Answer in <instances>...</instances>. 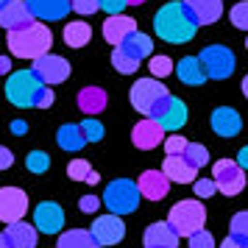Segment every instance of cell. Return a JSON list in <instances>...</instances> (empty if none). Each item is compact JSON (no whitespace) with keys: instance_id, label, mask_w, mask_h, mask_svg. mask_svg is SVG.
<instances>
[{"instance_id":"1","label":"cell","mask_w":248,"mask_h":248,"mask_svg":"<svg viewBox=\"0 0 248 248\" xmlns=\"http://www.w3.org/2000/svg\"><path fill=\"white\" fill-rule=\"evenodd\" d=\"M6 98L17 109H47L53 106V90L42 84L34 70H17L6 81Z\"/></svg>"},{"instance_id":"2","label":"cell","mask_w":248,"mask_h":248,"mask_svg":"<svg viewBox=\"0 0 248 248\" xmlns=\"http://www.w3.org/2000/svg\"><path fill=\"white\" fill-rule=\"evenodd\" d=\"M154 31L159 34V39H165L170 45H184V42H190L192 36H195L198 23L192 20L190 9L184 3L173 0V3H165L156 12V17H154Z\"/></svg>"},{"instance_id":"3","label":"cell","mask_w":248,"mask_h":248,"mask_svg":"<svg viewBox=\"0 0 248 248\" xmlns=\"http://www.w3.org/2000/svg\"><path fill=\"white\" fill-rule=\"evenodd\" d=\"M53 47V34L45 23H31L25 28H17V31H9V50L20 59H39L50 53Z\"/></svg>"},{"instance_id":"4","label":"cell","mask_w":248,"mask_h":248,"mask_svg":"<svg viewBox=\"0 0 248 248\" xmlns=\"http://www.w3.org/2000/svg\"><path fill=\"white\" fill-rule=\"evenodd\" d=\"M168 223L173 226V232L179 237H190L192 232L203 229L206 223V209H203L201 201H192V198H184L179 201L168 215Z\"/></svg>"},{"instance_id":"5","label":"cell","mask_w":248,"mask_h":248,"mask_svg":"<svg viewBox=\"0 0 248 248\" xmlns=\"http://www.w3.org/2000/svg\"><path fill=\"white\" fill-rule=\"evenodd\" d=\"M140 187H137L131 179H114L109 187H106V192H103L101 201L109 206V212L114 215H131L137 209V203H140Z\"/></svg>"},{"instance_id":"6","label":"cell","mask_w":248,"mask_h":248,"mask_svg":"<svg viewBox=\"0 0 248 248\" xmlns=\"http://www.w3.org/2000/svg\"><path fill=\"white\" fill-rule=\"evenodd\" d=\"M198 59H201L203 70H206V78H215V81L229 78V76L234 73V64H237L234 53H232L226 45H209V47H203Z\"/></svg>"},{"instance_id":"7","label":"cell","mask_w":248,"mask_h":248,"mask_svg":"<svg viewBox=\"0 0 248 248\" xmlns=\"http://www.w3.org/2000/svg\"><path fill=\"white\" fill-rule=\"evenodd\" d=\"M148 117H154L165 131H179L181 125L187 123V106H184L179 98L165 95V98H159V101L154 103V109L148 112Z\"/></svg>"},{"instance_id":"8","label":"cell","mask_w":248,"mask_h":248,"mask_svg":"<svg viewBox=\"0 0 248 248\" xmlns=\"http://www.w3.org/2000/svg\"><path fill=\"white\" fill-rule=\"evenodd\" d=\"M212 179L217 184V190L232 198V195H240L243 187H246V170L240 168L234 159H220L212 168Z\"/></svg>"},{"instance_id":"9","label":"cell","mask_w":248,"mask_h":248,"mask_svg":"<svg viewBox=\"0 0 248 248\" xmlns=\"http://www.w3.org/2000/svg\"><path fill=\"white\" fill-rule=\"evenodd\" d=\"M168 95V87L165 84H159V78H140L131 87V92H128V98H131V106H134L140 114H145L154 109V103L159 101V98H165Z\"/></svg>"},{"instance_id":"10","label":"cell","mask_w":248,"mask_h":248,"mask_svg":"<svg viewBox=\"0 0 248 248\" xmlns=\"http://www.w3.org/2000/svg\"><path fill=\"white\" fill-rule=\"evenodd\" d=\"M42 78V84H47V87H56V84H62V81H67L70 76V62L67 59L56 56V53H45V56L34 59V67H31Z\"/></svg>"},{"instance_id":"11","label":"cell","mask_w":248,"mask_h":248,"mask_svg":"<svg viewBox=\"0 0 248 248\" xmlns=\"http://www.w3.org/2000/svg\"><path fill=\"white\" fill-rule=\"evenodd\" d=\"M25 212H28V195L20 187H3L0 190V220L14 223V220H23Z\"/></svg>"},{"instance_id":"12","label":"cell","mask_w":248,"mask_h":248,"mask_svg":"<svg viewBox=\"0 0 248 248\" xmlns=\"http://www.w3.org/2000/svg\"><path fill=\"white\" fill-rule=\"evenodd\" d=\"M90 232H92V237L101 243V248L103 246H117V243L125 237V223H123L120 215L109 212V215H101V217L92 223Z\"/></svg>"},{"instance_id":"13","label":"cell","mask_w":248,"mask_h":248,"mask_svg":"<svg viewBox=\"0 0 248 248\" xmlns=\"http://www.w3.org/2000/svg\"><path fill=\"white\" fill-rule=\"evenodd\" d=\"M31 23H36V17L31 14L25 0H9L0 9V28H6V31H17V28H25Z\"/></svg>"},{"instance_id":"14","label":"cell","mask_w":248,"mask_h":248,"mask_svg":"<svg viewBox=\"0 0 248 248\" xmlns=\"http://www.w3.org/2000/svg\"><path fill=\"white\" fill-rule=\"evenodd\" d=\"M131 142H134L140 151H151V148H156L159 142H165V128H162L154 117H145V120H140V123L134 125Z\"/></svg>"},{"instance_id":"15","label":"cell","mask_w":248,"mask_h":248,"mask_svg":"<svg viewBox=\"0 0 248 248\" xmlns=\"http://www.w3.org/2000/svg\"><path fill=\"white\" fill-rule=\"evenodd\" d=\"M34 223H36V232H45V234H59L62 226H64V212L62 206L53 201H45L36 206L34 212Z\"/></svg>"},{"instance_id":"16","label":"cell","mask_w":248,"mask_h":248,"mask_svg":"<svg viewBox=\"0 0 248 248\" xmlns=\"http://www.w3.org/2000/svg\"><path fill=\"white\" fill-rule=\"evenodd\" d=\"M137 187H140V195L148 198V201H162L170 190V179L162 173V170H145L140 181H137Z\"/></svg>"},{"instance_id":"17","label":"cell","mask_w":248,"mask_h":248,"mask_svg":"<svg viewBox=\"0 0 248 248\" xmlns=\"http://www.w3.org/2000/svg\"><path fill=\"white\" fill-rule=\"evenodd\" d=\"M142 246L145 248H179V234L173 232V226L168 220H159V223H151L145 229Z\"/></svg>"},{"instance_id":"18","label":"cell","mask_w":248,"mask_h":248,"mask_svg":"<svg viewBox=\"0 0 248 248\" xmlns=\"http://www.w3.org/2000/svg\"><path fill=\"white\" fill-rule=\"evenodd\" d=\"M162 173L170 181H176V184H192L195 176H198V168H192L190 162L184 159V154H176V156H165Z\"/></svg>"},{"instance_id":"19","label":"cell","mask_w":248,"mask_h":248,"mask_svg":"<svg viewBox=\"0 0 248 248\" xmlns=\"http://www.w3.org/2000/svg\"><path fill=\"white\" fill-rule=\"evenodd\" d=\"M25 3H28L31 14H34L36 20H42V23L62 20L70 12V0H25Z\"/></svg>"},{"instance_id":"20","label":"cell","mask_w":248,"mask_h":248,"mask_svg":"<svg viewBox=\"0 0 248 248\" xmlns=\"http://www.w3.org/2000/svg\"><path fill=\"white\" fill-rule=\"evenodd\" d=\"M131 31H137V20L125 17V14H109V20L103 23V39L109 45H120Z\"/></svg>"},{"instance_id":"21","label":"cell","mask_w":248,"mask_h":248,"mask_svg":"<svg viewBox=\"0 0 248 248\" xmlns=\"http://www.w3.org/2000/svg\"><path fill=\"white\" fill-rule=\"evenodd\" d=\"M184 6L190 9L192 20L198 25H212L223 14V3L220 0H184Z\"/></svg>"},{"instance_id":"22","label":"cell","mask_w":248,"mask_h":248,"mask_svg":"<svg viewBox=\"0 0 248 248\" xmlns=\"http://www.w3.org/2000/svg\"><path fill=\"white\" fill-rule=\"evenodd\" d=\"M240 128H243V120L232 106H220L212 112V131L217 137H237Z\"/></svg>"},{"instance_id":"23","label":"cell","mask_w":248,"mask_h":248,"mask_svg":"<svg viewBox=\"0 0 248 248\" xmlns=\"http://www.w3.org/2000/svg\"><path fill=\"white\" fill-rule=\"evenodd\" d=\"M117 47H120L123 53H128L131 59L142 62V59H148L151 53H154V39H151L148 34H142V31H131Z\"/></svg>"},{"instance_id":"24","label":"cell","mask_w":248,"mask_h":248,"mask_svg":"<svg viewBox=\"0 0 248 248\" xmlns=\"http://www.w3.org/2000/svg\"><path fill=\"white\" fill-rule=\"evenodd\" d=\"M176 73H179L181 84H187V87H201L203 81H206V70H203L198 56H184L179 62Z\"/></svg>"},{"instance_id":"25","label":"cell","mask_w":248,"mask_h":248,"mask_svg":"<svg viewBox=\"0 0 248 248\" xmlns=\"http://www.w3.org/2000/svg\"><path fill=\"white\" fill-rule=\"evenodd\" d=\"M6 234H9L12 248H36V226L25 223V220H14V223H9Z\"/></svg>"},{"instance_id":"26","label":"cell","mask_w":248,"mask_h":248,"mask_svg":"<svg viewBox=\"0 0 248 248\" xmlns=\"http://www.w3.org/2000/svg\"><path fill=\"white\" fill-rule=\"evenodd\" d=\"M78 109L87 114V117H95L98 112L106 109V92H103L101 87H84V90L78 92Z\"/></svg>"},{"instance_id":"27","label":"cell","mask_w":248,"mask_h":248,"mask_svg":"<svg viewBox=\"0 0 248 248\" xmlns=\"http://www.w3.org/2000/svg\"><path fill=\"white\" fill-rule=\"evenodd\" d=\"M56 142L62 151H81V148L87 145V137H84V131H81V125L76 123H64L62 128H59V134H56Z\"/></svg>"},{"instance_id":"28","label":"cell","mask_w":248,"mask_h":248,"mask_svg":"<svg viewBox=\"0 0 248 248\" xmlns=\"http://www.w3.org/2000/svg\"><path fill=\"white\" fill-rule=\"evenodd\" d=\"M56 248H101V243L87 229H70L64 234H59Z\"/></svg>"},{"instance_id":"29","label":"cell","mask_w":248,"mask_h":248,"mask_svg":"<svg viewBox=\"0 0 248 248\" xmlns=\"http://www.w3.org/2000/svg\"><path fill=\"white\" fill-rule=\"evenodd\" d=\"M64 42H67V47H84L90 45L92 39V28L90 23H84V20H73V23L64 25Z\"/></svg>"},{"instance_id":"30","label":"cell","mask_w":248,"mask_h":248,"mask_svg":"<svg viewBox=\"0 0 248 248\" xmlns=\"http://www.w3.org/2000/svg\"><path fill=\"white\" fill-rule=\"evenodd\" d=\"M112 64H114V70H117V73H123V76H131V73H137V67H140V62H137V59H131L128 53H123L120 47H114Z\"/></svg>"},{"instance_id":"31","label":"cell","mask_w":248,"mask_h":248,"mask_svg":"<svg viewBox=\"0 0 248 248\" xmlns=\"http://www.w3.org/2000/svg\"><path fill=\"white\" fill-rule=\"evenodd\" d=\"M184 159L190 162L192 168L201 170L203 165L209 162V151H206L203 145H198V142H190V145H187V151H184Z\"/></svg>"},{"instance_id":"32","label":"cell","mask_w":248,"mask_h":248,"mask_svg":"<svg viewBox=\"0 0 248 248\" xmlns=\"http://www.w3.org/2000/svg\"><path fill=\"white\" fill-rule=\"evenodd\" d=\"M95 173V170L90 168V162L87 159H73L67 165V176L70 179H76V181H87L90 184V176Z\"/></svg>"},{"instance_id":"33","label":"cell","mask_w":248,"mask_h":248,"mask_svg":"<svg viewBox=\"0 0 248 248\" xmlns=\"http://www.w3.org/2000/svg\"><path fill=\"white\" fill-rule=\"evenodd\" d=\"M148 70L154 73V78H165V76H170L176 67H173V59L170 56H151Z\"/></svg>"},{"instance_id":"34","label":"cell","mask_w":248,"mask_h":248,"mask_svg":"<svg viewBox=\"0 0 248 248\" xmlns=\"http://www.w3.org/2000/svg\"><path fill=\"white\" fill-rule=\"evenodd\" d=\"M25 165H28L31 173H47V168H50V156H47L45 151H31L28 159H25Z\"/></svg>"},{"instance_id":"35","label":"cell","mask_w":248,"mask_h":248,"mask_svg":"<svg viewBox=\"0 0 248 248\" xmlns=\"http://www.w3.org/2000/svg\"><path fill=\"white\" fill-rule=\"evenodd\" d=\"M229 234L240 237V240H246L248 243V212H237L234 217H232V223H229Z\"/></svg>"},{"instance_id":"36","label":"cell","mask_w":248,"mask_h":248,"mask_svg":"<svg viewBox=\"0 0 248 248\" xmlns=\"http://www.w3.org/2000/svg\"><path fill=\"white\" fill-rule=\"evenodd\" d=\"M81 131L87 137V142H101L103 140V123L95 120V117H87V120L81 123Z\"/></svg>"},{"instance_id":"37","label":"cell","mask_w":248,"mask_h":248,"mask_svg":"<svg viewBox=\"0 0 248 248\" xmlns=\"http://www.w3.org/2000/svg\"><path fill=\"white\" fill-rule=\"evenodd\" d=\"M229 17H232V23H234V28H240V31H248V0H243V3H237L234 9L229 12Z\"/></svg>"},{"instance_id":"38","label":"cell","mask_w":248,"mask_h":248,"mask_svg":"<svg viewBox=\"0 0 248 248\" xmlns=\"http://www.w3.org/2000/svg\"><path fill=\"white\" fill-rule=\"evenodd\" d=\"M187 145H190V142H187V140H184L181 134H170V137H165V154H168V156L184 154V151H187Z\"/></svg>"},{"instance_id":"39","label":"cell","mask_w":248,"mask_h":248,"mask_svg":"<svg viewBox=\"0 0 248 248\" xmlns=\"http://www.w3.org/2000/svg\"><path fill=\"white\" fill-rule=\"evenodd\" d=\"M190 248H215V237L206 232V229H198V232H192L190 237Z\"/></svg>"},{"instance_id":"40","label":"cell","mask_w":248,"mask_h":248,"mask_svg":"<svg viewBox=\"0 0 248 248\" xmlns=\"http://www.w3.org/2000/svg\"><path fill=\"white\" fill-rule=\"evenodd\" d=\"M70 9L76 14H95L98 9H101V0H70Z\"/></svg>"},{"instance_id":"41","label":"cell","mask_w":248,"mask_h":248,"mask_svg":"<svg viewBox=\"0 0 248 248\" xmlns=\"http://www.w3.org/2000/svg\"><path fill=\"white\" fill-rule=\"evenodd\" d=\"M192 184H195V195H198V198H209V195L217 192L215 179H198V181H192Z\"/></svg>"},{"instance_id":"42","label":"cell","mask_w":248,"mask_h":248,"mask_svg":"<svg viewBox=\"0 0 248 248\" xmlns=\"http://www.w3.org/2000/svg\"><path fill=\"white\" fill-rule=\"evenodd\" d=\"M125 6H128V0H101V9L106 14H123Z\"/></svg>"},{"instance_id":"43","label":"cell","mask_w":248,"mask_h":248,"mask_svg":"<svg viewBox=\"0 0 248 248\" xmlns=\"http://www.w3.org/2000/svg\"><path fill=\"white\" fill-rule=\"evenodd\" d=\"M101 203L103 201H101V198H95V195H84V198L78 201V209L90 215V212H98V206H101Z\"/></svg>"},{"instance_id":"44","label":"cell","mask_w":248,"mask_h":248,"mask_svg":"<svg viewBox=\"0 0 248 248\" xmlns=\"http://www.w3.org/2000/svg\"><path fill=\"white\" fill-rule=\"evenodd\" d=\"M14 165V156H12V151L9 148H3L0 145V170H9Z\"/></svg>"},{"instance_id":"45","label":"cell","mask_w":248,"mask_h":248,"mask_svg":"<svg viewBox=\"0 0 248 248\" xmlns=\"http://www.w3.org/2000/svg\"><path fill=\"white\" fill-rule=\"evenodd\" d=\"M220 248H248V243H246V240H240V237H232V234H229L223 243H220Z\"/></svg>"},{"instance_id":"46","label":"cell","mask_w":248,"mask_h":248,"mask_svg":"<svg viewBox=\"0 0 248 248\" xmlns=\"http://www.w3.org/2000/svg\"><path fill=\"white\" fill-rule=\"evenodd\" d=\"M237 165H240L243 170H248V145L240 148V154H237Z\"/></svg>"},{"instance_id":"47","label":"cell","mask_w":248,"mask_h":248,"mask_svg":"<svg viewBox=\"0 0 248 248\" xmlns=\"http://www.w3.org/2000/svg\"><path fill=\"white\" fill-rule=\"evenodd\" d=\"M12 131H14V134H23V131H28V125H25L23 120H14V123H12Z\"/></svg>"},{"instance_id":"48","label":"cell","mask_w":248,"mask_h":248,"mask_svg":"<svg viewBox=\"0 0 248 248\" xmlns=\"http://www.w3.org/2000/svg\"><path fill=\"white\" fill-rule=\"evenodd\" d=\"M9 70H12V62H9L6 56H0V76H6Z\"/></svg>"},{"instance_id":"49","label":"cell","mask_w":248,"mask_h":248,"mask_svg":"<svg viewBox=\"0 0 248 248\" xmlns=\"http://www.w3.org/2000/svg\"><path fill=\"white\" fill-rule=\"evenodd\" d=\"M0 248H12V243H9V234H6V232H0Z\"/></svg>"},{"instance_id":"50","label":"cell","mask_w":248,"mask_h":248,"mask_svg":"<svg viewBox=\"0 0 248 248\" xmlns=\"http://www.w3.org/2000/svg\"><path fill=\"white\" fill-rule=\"evenodd\" d=\"M243 95H246V98H248V76H246V78H243Z\"/></svg>"},{"instance_id":"51","label":"cell","mask_w":248,"mask_h":248,"mask_svg":"<svg viewBox=\"0 0 248 248\" xmlns=\"http://www.w3.org/2000/svg\"><path fill=\"white\" fill-rule=\"evenodd\" d=\"M145 0H128V6H142Z\"/></svg>"},{"instance_id":"52","label":"cell","mask_w":248,"mask_h":248,"mask_svg":"<svg viewBox=\"0 0 248 248\" xmlns=\"http://www.w3.org/2000/svg\"><path fill=\"white\" fill-rule=\"evenodd\" d=\"M6 3H9V0H0V9H3V6H6Z\"/></svg>"},{"instance_id":"53","label":"cell","mask_w":248,"mask_h":248,"mask_svg":"<svg viewBox=\"0 0 248 248\" xmlns=\"http://www.w3.org/2000/svg\"><path fill=\"white\" fill-rule=\"evenodd\" d=\"M246 47H248V42H246Z\"/></svg>"}]
</instances>
